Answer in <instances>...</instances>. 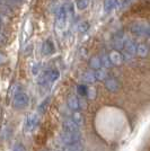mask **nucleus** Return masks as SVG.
<instances>
[{
    "mask_svg": "<svg viewBox=\"0 0 150 151\" xmlns=\"http://www.w3.org/2000/svg\"><path fill=\"white\" fill-rule=\"evenodd\" d=\"M147 52H148V50H147V46H146V45H139V46H138V53H139L141 57L146 55Z\"/></svg>",
    "mask_w": 150,
    "mask_h": 151,
    "instance_id": "6ab92c4d",
    "label": "nucleus"
},
{
    "mask_svg": "<svg viewBox=\"0 0 150 151\" xmlns=\"http://www.w3.org/2000/svg\"><path fill=\"white\" fill-rule=\"evenodd\" d=\"M82 79L85 80L86 82H94L97 78H96V73L95 72H92V71H88L86 72L84 77H82Z\"/></svg>",
    "mask_w": 150,
    "mask_h": 151,
    "instance_id": "ddd939ff",
    "label": "nucleus"
},
{
    "mask_svg": "<svg viewBox=\"0 0 150 151\" xmlns=\"http://www.w3.org/2000/svg\"><path fill=\"white\" fill-rule=\"evenodd\" d=\"M63 151H82V145L80 143H76V145H66Z\"/></svg>",
    "mask_w": 150,
    "mask_h": 151,
    "instance_id": "2eb2a0df",
    "label": "nucleus"
},
{
    "mask_svg": "<svg viewBox=\"0 0 150 151\" xmlns=\"http://www.w3.org/2000/svg\"><path fill=\"white\" fill-rule=\"evenodd\" d=\"M108 58H110V60H111V63H113V64H120V63L122 62V55L120 54V53H118L116 51H114V52H112L110 55H108Z\"/></svg>",
    "mask_w": 150,
    "mask_h": 151,
    "instance_id": "9d476101",
    "label": "nucleus"
},
{
    "mask_svg": "<svg viewBox=\"0 0 150 151\" xmlns=\"http://www.w3.org/2000/svg\"><path fill=\"white\" fill-rule=\"evenodd\" d=\"M66 9L64 8H60L59 9V12L56 14V20H58V26H62L64 24V22H66Z\"/></svg>",
    "mask_w": 150,
    "mask_h": 151,
    "instance_id": "6e6552de",
    "label": "nucleus"
},
{
    "mask_svg": "<svg viewBox=\"0 0 150 151\" xmlns=\"http://www.w3.org/2000/svg\"><path fill=\"white\" fill-rule=\"evenodd\" d=\"M28 101H30V98H28V96L25 93H17L14 97L13 104L15 108L20 109V108H24V107L27 106Z\"/></svg>",
    "mask_w": 150,
    "mask_h": 151,
    "instance_id": "f03ea898",
    "label": "nucleus"
},
{
    "mask_svg": "<svg viewBox=\"0 0 150 151\" xmlns=\"http://www.w3.org/2000/svg\"><path fill=\"white\" fill-rule=\"evenodd\" d=\"M105 77H106V72H105V71H103V70L100 69L97 72H96V78H97V79H100V80L105 79Z\"/></svg>",
    "mask_w": 150,
    "mask_h": 151,
    "instance_id": "412c9836",
    "label": "nucleus"
},
{
    "mask_svg": "<svg viewBox=\"0 0 150 151\" xmlns=\"http://www.w3.org/2000/svg\"><path fill=\"white\" fill-rule=\"evenodd\" d=\"M131 31L133 33H136L138 35H144V34H148L149 35L150 27L144 25L141 23H134L131 25Z\"/></svg>",
    "mask_w": 150,
    "mask_h": 151,
    "instance_id": "7ed1b4c3",
    "label": "nucleus"
},
{
    "mask_svg": "<svg viewBox=\"0 0 150 151\" xmlns=\"http://www.w3.org/2000/svg\"><path fill=\"white\" fill-rule=\"evenodd\" d=\"M77 8L79 9V10H84V9H86L89 5V0H77Z\"/></svg>",
    "mask_w": 150,
    "mask_h": 151,
    "instance_id": "dca6fc26",
    "label": "nucleus"
},
{
    "mask_svg": "<svg viewBox=\"0 0 150 151\" xmlns=\"http://www.w3.org/2000/svg\"><path fill=\"white\" fill-rule=\"evenodd\" d=\"M72 120L75 121L76 123L78 124V125H82V124H84V122H85V120H84V116H82V114L79 113V112H75L74 116H72Z\"/></svg>",
    "mask_w": 150,
    "mask_h": 151,
    "instance_id": "4468645a",
    "label": "nucleus"
},
{
    "mask_svg": "<svg viewBox=\"0 0 150 151\" xmlns=\"http://www.w3.org/2000/svg\"><path fill=\"white\" fill-rule=\"evenodd\" d=\"M63 127L69 132H79V125L72 119H67L63 122Z\"/></svg>",
    "mask_w": 150,
    "mask_h": 151,
    "instance_id": "39448f33",
    "label": "nucleus"
},
{
    "mask_svg": "<svg viewBox=\"0 0 150 151\" xmlns=\"http://www.w3.org/2000/svg\"><path fill=\"white\" fill-rule=\"evenodd\" d=\"M14 151H25V149L22 145H16L14 147Z\"/></svg>",
    "mask_w": 150,
    "mask_h": 151,
    "instance_id": "4be33fe9",
    "label": "nucleus"
},
{
    "mask_svg": "<svg viewBox=\"0 0 150 151\" xmlns=\"http://www.w3.org/2000/svg\"><path fill=\"white\" fill-rule=\"evenodd\" d=\"M38 119L36 115H30L25 121V126H24V130H25V132H31L32 130L35 127V126L38 125Z\"/></svg>",
    "mask_w": 150,
    "mask_h": 151,
    "instance_id": "20e7f679",
    "label": "nucleus"
},
{
    "mask_svg": "<svg viewBox=\"0 0 150 151\" xmlns=\"http://www.w3.org/2000/svg\"><path fill=\"white\" fill-rule=\"evenodd\" d=\"M77 91H78V94L80 95V96H86L88 94V89L85 85H79L77 87Z\"/></svg>",
    "mask_w": 150,
    "mask_h": 151,
    "instance_id": "a211bd4d",
    "label": "nucleus"
},
{
    "mask_svg": "<svg viewBox=\"0 0 150 151\" xmlns=\"http://www.w3.org/2000/svg\"><path fill=\"white\" fill-rule=\"evenodd\" d=\"M102 61L100 60V58H93L90 61V67H93L94 69H100Z\"/></svg>",
    "mask_w": 150,
    "mask_h": 151,
    "instance_id": "f3484780",
    "label": "nucleus"
},
{
    "mask_svg": "<svg viewBox=\"0 0 150 151\" xmlns=\"http://www.w3.org/2000/svg\"><path fill=\"white\" fill-rule=\"evenodd\" d=\"M61 142L66 145H76V143H80V133L79 132H69L64 131L60 135Z\"/></svg>",
    "mask_w": 150,
    "mask_h": 151,
    "instance_id": "f257e3e1",
    "label": "nucleus"
},
{
    "mask_svg": "<svg viewBox=\"0 0 150 151\" xmlns=\"http://www.w3.org/2000/svg\"><path fill=\"white\" fill-rule=\"evenodd\" d=\"M105 86H106V88L110 91H113V93H115V91L119 90V83H118V81L115 79H108L106 81V83H105Z\"/></svg>",
    "mask_w": 150,
    "mask_h": 151,
    "instance_id": "1a4fd4ad",
    "label": "nucleus"
},
{
    "mask_svg": "<svg viewBox=\"0 0 150 151\" xmlns=\"http://www.w3.org/2000/svg\"><path fill=\"white\" fill-rule=\"evenodd\" d=\"M49 101H50V99L48 98L46 101H44L43 103L40 105V107H38V111H40V113H44V112H45V109H46V106H48Z\"/></svg>",
    "mask_w": 150,
    "mask_h": 151,
    "instance_id": "aec40b11",
    "label": "nucleus"
},
{
    "mask_svg": "<svg viewBox=\"0 0 150 151\" xmlns=\"http://www.w3.org/2000/svg\"><path fill=\"white\" fill-rule=\"evenodd\" d=\"M116 4H118V0H104V10L111 12L116 6Z\"/></svg>",
    "mask_w": 150,
    "mask_h": 151,
    "instance_id": "f8f14e48",
    "label": "nucleus"
},
{
    "mask_svg": "<svg viewBox=\"0 0 150 151\" xmlns=\"http://www.w3.org/2000/svg\"><path fill=\"white\" fill-rule=\"evenodd\" d=\"M43 50V54H51L53 51H54V45L52 44V42L51 41H46L45 43L43 44V47H42Z\"/></svg>",
    "mask_w": 150,
    "mask_h": 151,
    "instance_id": "9b49d317",
    "label": "nucleus"
},
{
    "mask_svg": "<svg viewBox=\"0 0 150 151\" xmlns=\"http://www.w3.org/2000/svg\"><path fill=\"white\" fill-rule=\"evenodd\" d=\"M42 151H46V150H42Z\"/></svg>",
    "mask_w": 150,
    "mask_h": 151,
    "instance_id": "5701e85b",
    "label": "nucleus"
},
{
    "mask_svg": "<svg viewBox=\"0 0 150 151\" xmlns=\"http://www.w3.org/2000/svg\"><path fill=\"white\" fill-rule=\"evenodd\" d=\"M124 47H125L126 53H129V54H131V55H133L136 52H138L137 45L134 44L131 40H129V38L124 40Z\"/></svg>",
    "mask_w": 150,
    "mask_h": 151,
    "instance_id": "423d86ee",
    "label": "nucleus"
},
{
    "mask_svg": "<svg viewBox=\"0 0 150 151\" xmlns=\"http://www.w3.org/2000/svg\"><path fill=\"white\" fill-rule=\"evenodd\" d=\"M68 106L74 109V111H77L79 107H80V101L77 99L76 96H70L68 98Z\"/></svg>",
    "mask_w": 150,
    "mask_h": 151,
    "instance_id": "0eeeda50",
    "label": "nucleus"
}]
</instances>
